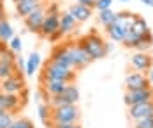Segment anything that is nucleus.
<instances>
[{
  "label": "nucleus",
  "instance_id": "1",
  "mask_svg": "<svg viewBox=\"0 0 153 128\" xmlns=\"http://www.w3.org/2000/svg\"><path fill=\"white\" fill-rule=\"evenodd\" d=\"M78 43L84 47L87 54L92 57V61H97V59H105L108 56V43L105 40L101 38V35L97 31H91L87 33L85 37L78 40Z\"/></svg>",
  "mask_w": 153,
  "mask_h": 128
},
{
  "label": "nucleus",
  "instance_id": "2",
  "mask_svg": "<svg viewBox=\"0 0 153 128\" xmlns=\"http://www.w3.org/2000/svg\"><path fill=\"white\" fill-rule=\"evenodd\" d=\"M47 78H52V80H65L68 83H73L76 78V73L75 69H68L61 64H56L52 61H47L42 68V73H40V81L42 80H47Z\"/></svg>",
  "mask_w": 153,
  "mask_h": 128
},
{
  "label": "nucleus",
  "instance_id": "3",
  "mask_svg": "<svg viewBox=\"0 0 153 128\" xmlns=\"http://www.w3.org/2000/svg\"><path fill=\"white\" fill-rule=\"evenodd\" d=\"M80 111L76 104H66L61 108L51 109V125L52 123H78Z\"/></svg>",
  "mask_w": 153,
  "mask_h": 128
},
{
  "label": "nucleus",
  "instance_id": "4",
  "mask_svg": "<svg viewBox=\"0 0 153 128\" xmlns=\"http://www.w3.org/2000/svg\"><path fill=\"white\" fill-rule=\"evenodd\" d=\"M66 45H68V50H70V56H71L75 69H85L92 62V57L84 50V47L78 42H71V43H66Z\"/></svg>",
  "mask_w": 153,
  "mask_h": 128
},
{
  "label": "nucleus",
  "instance_id": "5",
  "mask_svg": "<svg viewBox=\"0 0 153 128\" xmlns=\"http://www.w3.org/2000/svg\"><path fill=\"white\" fill-rule=\"evenodd\" d=\"M146 100H153V87H146L141 90H125L124 94V102L125 106H134V104H141Z\"/></svg>",
  "mask_w": 153,
  "mask_h": 128
},
{
  "label": "nucleus",
  "instance_id": "6",
  "mask_svg": "<svg viewBox=\"0 0 153 128\" xmlns=\"http://www.w3.org/2000/svg\"><path fill=\"white\" fill-rule=\"evenodd\" d=\"M127 116L132 121L144 119V118H153V100H146V102H141V104L129 106Z\"/></svg>",
  "mask_w": 153,
  "mask_h": 128
},
{
  "label": "nucleus",
  "instance_id": "7",
  "mask_svg": "<svg viewBox=\"0 0 153 128\" xmlns=\"http://www.w3.org/2000/svg\"><path fill=\"white\" fill-rule=\"evenodd\" d=\"M131 66L134 71L148 75V71L153 68V57L150 56V52H134L131 57Z\"/></svg>",
  "mask_w": 153,
  "mask_h": 128
},
{
  "label": "nucleus",
  "instance_id": "8",
  "mask_svg": "<svg viewBox=\"0 0 153 128\" xmlns=\"http://www.w3.org/2000/svg\"><path fill=\"white\" fill-rule=\"evenodd\" d=\"M49 61H52V62H56V64H61V66H65V68H68V69H75L66 43H65V45H56V47L52 49V52H51Z\"/></svg>",
  "mask_w": 153,
  "mask_h": 128
},
{
  "label": "nucleus",
  "instance_id": "9",
  "mask_svg": "<svg viewBox=\"0 0 153 128\" xmlns=\"http://www.w3.org/2000/svg\"><path fill=\"white\" fill-rule=\"evenodd\" d=\"M26 89V83L21 75H12L5 80H0V92L5 94H21Z\"/></svg>",
  "mask_w": 153,
  "mask_h": 128
},
{
  "label": "nucleus",
  "instance_id": "10",
  "mask_svg": "<svg viewBox=\"0 0 153 128\" xmlns=\"http://www.w3.org/2000/svg\"><path fill=\"white\" fill-rule=\"evenodd\" d=\"M45 19V7H40V9L33 10L31 14H28L26 18H23V23H25V28L31 33H40V28H42V23Z\"/></svg>",
  "mask_w": 153,
  "mask_h": 128
},
{
  "label": "nucleus",
  "instance_id": "11",
  "mask_svg": "<svg viewBox=\"0 0 153 128\" xmlns=\"http://www.w3.org/2000/svg\"><path fill=\"white\" fill-rule=\"evenodd\" d=\"M125 90H141L146 89V87H152L150 85V80H148V75L144 73H139V71H132L125 76Z\"/></svg>",
  "mask_w": 153,
  "mask_h": 128
},
{
  "label": "nucleus",
  "instance_id": "12",
  "mask_svg": "<svg viewBox=\"0 0 153 128\" xmlns=\"http://www.w3.org/2000/svg\"><path fill=\"white\" fill-rule=\"evenodd\" d=\"M40 83H42V92H44V97L45 99L63 94V90L66 89V85H68V81H65V80H52V78L42 80Z\"/></svg>",
  "mask_w": 153,
  "mask_h": 128
},
{
  "label": "nucleus",
  "instance_id": "13",
  "mask_svg": "<svg viewBox=\"0 0 153 128\" xmlns=\"http://www.w3.org/2000/svg\"><path fill=\"white\" fill-rule=\"evenodd\" d=\"M23 106V100L19 97V94H5V92H0V109L2 111H7V113H14Z\"/></svg>",
  "mask_w": 153,
  "mask_h": 128
},
{
  "label": "nucleus",
  "instance_id": "14",
  "mask_svg": "<svg viewBox=\"0 0 153 128\" xmlns=\"http://www.w3.org/2000/svg\"><path fill=\"white\" fill-rule=\"evenodd\" d=\"M59 16L61 14H47L45 12V19L42 23V28H40V37L44 38H49L54 31L59 30Z\"/></svg>",
  "mask_w": 153,
  "mask_h": 128
},
{
  "label": "nucleus",
  "instance_id": "15",
  "mask_svg": "<svg viewBox=\"0 0 153 128\" xmlns=\"http://www.w3.org/2000/svg\"><path fill=\"white\" fill-rule=\"evenodd\" d=\"M40 7H45L44 0H21L16 4V12L21 18H26L28 14H31L33 10L40 9Z\"/></svg>",
  "mask_w": 153,
  "mask_h": 128
},
{
  "label": "nucleus",
  "instance_id": "16",
  "mask_svg": "<svg viewBox=\"0 0 153 128\" xmlns=\"http://www.w3.org/2000/svg\"><path fill=\"white\" fill-rule=\"evenodd\" d=\"M105 30H106V35L110 37V40H111V42H117V43H122V42H124L125 33H127V28H125L122 23H118L117 18H115L113 24L108 26V28H105ZM129 30H131V28H129Z\"/></svg>",
  "mask_w": 153,
  "mask_h": 128
},
{
  "label": "nucleus",
  "instance_id": "17",
  "mask_svg": "<svg viewBox=\"0 0 153 128\" xmlns=\"http://www.w3.org/2000/svg\"><path fill=\"white\" fill-rule=\"evenodd\" d=\"M68 12L75 18L76 23H85L91 16H92V9L91 7H85V5H80V4H71L70 5V9H68Z\"/></svg>",
  "mask_w": 153,
  "mask_h": 128
},
{
  "label": "nucleus",
  "instance_id": "18",
  "mask_svg": "<svg viewBox=\"0 0 153 128\" xmlns=\"http://www.w3.org/2000/svg\"><path fill=\"white\" fill-rule=\"evenodd\" d=\"M76 23L75 18L70 14V12H63L61 16H59V31L63 33V35H70V33H73L76 30Z\"/></svg>",
  "mask_w": 153,
  "mask_h": 128
},
{
  "label": "nucleus",
  "instance_id": "19",
  "mask_svg": "<svg viewBox=\"0 0 153 128\" xmlns=\"http://www.w3.org/2000/svg\"><path fill=\"white\" fill-rule=\"evenodd\" d=\"M131 30H132L137 37H144L146 33H150V26H148V23H146V19H144L143 16L136 14V16H134V23H132V26H131Z\"/></svg>",
  "mask_w": 153,
  "mask_h": 128
},
{
  "label": "nucleus",
  "instance_id": "20",
  "mask_svg": "<svg viewBox=\"0 0 153 128\" xmlns=\"http://www.w3.org/2000/svg\"><path fill=\"white\" fill-rule=\"evenodd\" d=\"M12 75H21L23 76V73H19L18 69V64L14 62H4V61H0V80H5L12 76Z\"/></svg>",
  "mask_w": 153,
  "mask_h": 128
},
{
  "label": "nucleus",
  "instance_id": "21",
  "mask_svg": "<svg viewBox=\"0 0 153 128\" xmlns=\"http://www.w3.org/2000/svg\"><path fill=\"white\" fill-rule=\"evenodd\" d=\"M63 99L66 100L68 104H76L78 102V99H80V92H78V89H76L73 83H68L66 89L63 90Z\"/></svg>",
  "mask_w": 153,
  "mask_h": 128
},
{
  "label": "nucleus",
  "instance_id": "22",
  "mask_svg": "<svg viewBox=\"0 0 153 128\" xmlns=\"http://www.w3.org/2000/svg\"><path fill=\"white\" fill-rule=\"evenodd\" d=\"M38 66H40V54L38 52H31L28 56V61H26V75L33 76L37 73Z\"/></svg>",
  "mask_w": 153,
  "mask_h": 128
},
{
  "label": "nucleus",
  "instance_id": "23",
  "mask_svg": "<svg viewBox=\"0 0 153 128\" xmlns=\"http://www.w3.org/2000/svg\"><path fill=\"white\" fill-rule=\"evenodd\" d=\"M153 49V35L152 31L150 33H146L144 37H141L139 38V42H137V45H136V52H150V50Z\"/></svg>",
  "mask_w": 153,
  "mask_h": 128
},
{
  "label": "nucleus",
  "instance_id": "24",
  "mask_svg": "<svg viewBox=\"0 0 153 128\" xmlns=\"http://www.w3.org/2000/svg\"><path fill=\"white\" fill-rule=\"evenodd\" d=\"M115 18H117V12H113L111 9H106V10H99V14H97V21L108 28V26H111L115 23Z\"/></svg>",
  "mask_w": 153,
  "mask_h": 128
},
{
  "label": "nucleus",
  "instance_id": "25",
  "mask_svg": "<svg viewBox=\"0 0 153 128\" xmlns=\"http://www.w3.org/2000/svg\"><path fill=\"white\" fill-rule=\"evenodd\" d=\"M12 37H14V30H12L10 23L7 19L0 21V40L5 42V43H9Z\"/></svg>",
  "mask_w": 153,
  "mask_h": 128
},
{
  "label": "nucleus",
  "instance_id": "26",
  "mask_svg": "<svg viewBox=\"0 0 153 128\" xmlns=\"http://www.w3.org/2000/svg\"><path fill=\"white\" fill-rule=\"evenodd\" d=\"M141 37H137L132 30H127L124 37V42H122V45H124L125 49H136V45H137V42H139Z\"/></svg>",
  "mask_w": 153,
  "mask_h": 128
},
{
  "label": "nucleus",
  "instance_id": "27",
  "mask_svg": "<svg viewBox=\"0 0 153 128\" xmlns=\"http://www.w3.org/2000/svg\"><path fill=\"white\" fill-rule=\"evenodd\" d=\"M38 113V118H40V121L44 123V125H47V127H51V108H49L47 104H40L37 109Z\"/></svg>",
  "mask_w": 153,
  "mask_h": 128
},
{
  "label": "nucleus",
  "instance_id": "28",
  "mask_svg": "<svg viewBox=\"0 0 153 128\" xmlns=\"http://www.w3.org/2000/svg\"><path fill=\"white\" fill-rule=\"evenodd\" d=\"M14 113H7V111H4L2 114H0V128H10L12 125V121H14Z\"/></svg>",
  "mask_w": 153,
  "mask_h": 128
},
{
  "label": "nucleus",
  "instance_id": "29",
  "mask_svg": "<svg viewBox=\"0 0 153 128\" xmlns=\"http://www.w3.org/2000/svg\"><path fill=\"white\" fill-rule=\"evenodd\" d=\"M10 128H35V125H33V121L28 119V118H16L12 121Z\"/></svg>",
  "mask_w": 153,
  "mask_h": 128
},
{
  "label": "nucleus",
  "instance_id": "30",
  "mask_svg": "<svg viewBox=\"0 0 153 128\" xmlns=\"http://www.w3.org/2000/svg\"><path fill=\"white\" fill-rule=\"evenodd\" d=\"M16 59H18V57H16V52H12L10 49H7L5 52L0 54V61H4V62H12V64H14Z\"/></svg>",
  "mask_w": 153,
  "mask_h": 128
},
{
  "label": "nucleus",
  "instance_id": "31",
  "mask_svg": "<svg viewBox=\"0 0 153 128\" xmlns=\"http://www.w3.org/2000/svg\"><path fill=\"white\" fill-rule=\"evenodd\" d=\"M9 49L12 50V52H21L23 50V43H21V38L19 37H12L10 38V42H9Z\"/></svg>",
  "mask_w": 153,
  "mask_h": 128
},
{
  "label": "nucleus",
  "instance_id": "32",
  "mask_svg": "<svg viewBox=\"0 0 153 128\" xmlns=\"http://www.w3.org/2000/svg\"><path fill=\"white\" fill-rule=\"evenodd\" d=\"M134 128H153V118H144L134 121Z\"/></svg>",
  "mask_w": 153,
  "mask_h": 128
},
{
  "label": "nucleus",
  "instance_id": "33",
  "mask_svg": "<svg viewBox=\"0 0 153 128\" xmlns=\"http://www.w3.org/2000/svg\"><path fill=\"white\" fill-rule=\"evenodd\" d=\"M111 4H113V0H96V7L94 9H97V10L111 9Z\"/></svg>",
  "mask_w": 153,
  "mask_h": 128
},
{
  "label": "nucleus",
  "instance_id": "34",
  "mask_svg": "<svg viewBox=\"0 0 153 128\" xmlns=\"http://www.w3.org/2000/svg\"><path fill=\"white\" fill-rule=\"evenodd\" d=\"M49 128H82L80 123H52Z\"/></svg>",
  "mask_w": 153,
  "mask_h": 128
},
{
  "label": "nucleus",
  "instance_id": "35",
  "mask_svg": "<svg viewBox=\"0 0 153 128\" xmlns=\"http://www.w3.org/2000/svg\"><path fill=\"white\" fill-rule=\"evenodd\" d=\"M45 12H47V14H61L59 4H57V2H51L47 7H45Z\"/></svg>",
  "mask_w": 153,
  "mask_h": 128
},
{
  "label": "nucleus",
  "instance_id": "36",
  "mask_svg": "<svg viewBox=\"0 0 153 128\" xmlns=\"http://www.w3.org/2000/svg\"><path fill=\"white\" fill-rule=\"evenodd\" d=\"M76 4H80V5H85V7H91V9H94L96 7V0H75Z\"/></svg>",
  "mask_w": 153,
  "mask_h": 128
},
{
  "label": "nucleus",
  "instance_id": "37",
  "mask_svg": "<svg viewBox=\"0 0 153 128\" xmlns=\"http://www.w3.org/2000/svg\"><path fill=\"white\" fill-rule=\"evenodd\" d=\"M63 37H65V35H63L61 31L57 30V31H54V33H52V35L49 37V40H51V42H57V40H59V38H63Z\"/></svg>",
  "mask_w": 153,
  "mask_h": 128
},
{
  "label": "nucleus",
  "instance_id": "38",
  "mask_svg": "<svg viewBox=\"0 0 153 128\" xmlns=\"http://www.w3.org/2000/svg\"><path fill=\"white\" fill-rule=\"evenodd\" d=\"M7 19V14H5V9H4V4H0V21Z\"/></svg>",
  "mask_w": 153,
  "mask_h": 128
},
{
  "label": "nucleus",
  "instance_id": "39",
  "mask_svg": "<svg viewBox=\"0 0 153 128\" xmlns=\"http://www.w3.org/2000/svg\"><path fill=\"white\" fill-rule=\"evenodd\" d=\"M5 50H7V43L0 40V54H2V52H5Z\"/></svg>",
  "mask_w": 153,
  "mask_h": 128
},
{
  "label": "nucleus",
  "instance_id": "40",
  "mask_svg": "<svg viewBox=\"0 0 153 128\" xmlns=\"http://www.w3.org/2000/svg\"><path fill=\"white\" fill-rule=\"evenodd\" d=\"M141 4H144L146 7H153V0H139Z\"/></svg>",
  "mask_w": 153,
  "mask_h": 128
},
{
  "label": "nucleus",
  "instance_id": "41",
  "mask_svg": "<svg viewBox=\"0 0 153 128\" xmlns=\"http://www.w3.org/2000/svg\"><path fill=\"white\" fill-rule=\"evenodd\" d=\"M148 80H150V85L153 87V68L148 71Z\"/></svg>",
  "mask_w": 153,
  "mask_h": 128
},
{
  "label": "nucleus",
  "instance_id": "42",
  "mask_svg": "<svg viewBox=\"0 0 153 128\" xmlns=\"http://www.w3.org/2000/svg\"><path fill=\"white\" fill-rule=\"evenodd\" d=\"M12 2H14V4H18V2H21V0H12Z\"/></svg>",
  "mask_w": 153,
  "mask_h": 128
},
{
  "label": "nucleus",
  "instance_id": "43",
  "mask_svg": "<svg viewBox=\"0 0 153 128\" xmlns=\"http://www.w3.org/2000/svg\"><path fill=\"white\" fill-rule=\"evenodd\" d=\"M118 2H129V0H118Z\"/></svg>",
  "mask_w": 153,
  "mask_h": 128
},
{
  "label": "nucleus",
  "instance_id": "44",
  "mask_svg": "<svg viewBox=\"0 0 153 128\" xmlns=\"http://www.w3.org/2000/svg\"><path fill=\"white\" fill-rule=\"evenodd\" d=\"M2 113H4V111H2V109H0V114H2Z\"/></svg>",
  "mask_w": 153,
  "mask_h": 128
},
{
  "label": "nucleus",
  "instance_id": "45",
  "mask_svg": "<svg viewBox=\"0 0 153 128\" xmlns=\"http://www.w3.org/2000/svg\"><path fill=\"white\" fill-rule=\"evenodd\" d=\"M0 4H4V0H0Z\"/></svg>",
  "mask_w": 153,
  "mask_h": 128
}]
</instances>
